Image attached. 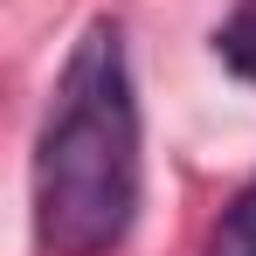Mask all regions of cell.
Listing matches in <instances>:
<instances>
[{
	"instance_id": "6da1fadb",
	"label": "cell",
	"mask_w": 256,
	"mask_h": 256,
	"mask_svg": "<svg viewBox=\"0 0 256 256\" xmlns=\"http://www.w3.org/2000/svg\"><path fill=\"white\" fill-rule=\"evenodd\" d=\"M138 214V104L118 21H90L35 146V228L48 256H111Z\"/></svg>"
},
{
	"instance_id": "3957f363",
	"label": "cell",
	"mask_w": 256,
	"mask_h": 256,
	"mask_svg": "<svg viewBox=\"0 0 256 256\" xmlns=\"http://www.w3.org/2000/svg\"><path fill=\"white\" fill-rule=\"evenodd\" d=\"M208 256H256V180L228 201V214H222V228H214V250Z\"/></svg>"
},
{
	"instance_id": "7a4b0ae2",
	"label": "cell",
	"mask_w": 256,
	"mask_h": 256,
	"mask_svg": "<svg viewBox=\"0 0 256 256\" xmlns=\"http://www.w3.org/2000/svg\"><path fill=\"white\" fill-rule=\"evenodd\" d=\"M214 56H222V70H228L236 84L256 90V0H236V7L222 14V28H214Z\"/></svg>"
}]
</instances>
